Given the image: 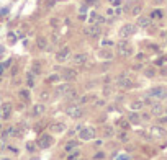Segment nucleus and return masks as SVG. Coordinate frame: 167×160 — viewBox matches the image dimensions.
Wrapping results in <instances>:
<instances>
[{"instance_id": "obj_15", "label": "nucleus", "mask_w": 167, "mask_h": 160, "mask_svg": "<svg viewBox=\"0 0 167 160\" xmlns=\"http://www.w3.org/2000/svg\"><path fill=\"white\" fill-rule=\"evenodd\" d=\"M147 95H151L152 98H156V100H165L167 98V90L162 85H156V87H151L149 90H147Z\"/></svg>"}, {"instance_id": "obj_16", "label": "nucleus", "mask_w": 167, "mask_h": 160, "mask_svg": "<svg viewBox=\"0 0 167 160\" xmlns=\"http://www.w3.org/2000/svg\"><path fill=\"white\" fill-rule=\"evenodd\" d=\"M38 101H43V103H51L52 101V88L49 85L43 87L38 90Z\"/></svg>"}, {"instance_id": "obj_31", "label": "nucleus", "mask_w": 167, "mask_h": 160, "mask_svg": "<svg viewBox=\"0 0 167 160\" xmlns=\"http://www.w3.org/2000/svg\"><path fill=\"white\" fill-rule=\"evenodd\" d=\"M108 101L110 100H107V98H103V96H97V100L92 103V108L93 110H105V106L108 105Z\"/></svg>"}, {"instance_id": "obj_47", "label": "nucleus", "mask_w": 167, "mask_h": 160, "mask_svg": "<svg viewBox=\"0 0 167 160\" xmlns=\"http://www.w3.org/2000/svg\"><path fill=\"white\" fill-rule=\"evenodd\" d=\"M12 64H13V57L7 59V60H5V62H3L2 65H3V67H5V69H10V67H12Z\"/></svg>"}, {"instance_id": "obj_19", "label": "nucleus", "mask_w": 167, "mask_h": 160, "mask_svg": "<svg viewBox=\"0 0 167 160\" xmlns=\"http://www.w3.org/2000/svg\"><path fill=\"white\" fill-rule=\"evenodd\" d=\"M149 113H151V116H154V118L162 116V115H164V105H162L159 100H156V101L149 106Z\"/></svg>"}, {"instance_id": "obj_44", "label": "nucleus", "mask_w": 167, "mask_h": 160, "mask_svg": "<svg viewBox=\"0 0 167 160\" xmlns=\"http://www.w3.org/2000/svg\"><path fill=\"white\" fill-rule=\"evenodd\" d=\"M20 83H21V78H20V75H17V77H12V85H15V87H20Z\"/></svg>"}, {"instance_id": "obj_54", "label": "nucleus", "mask_w": 167, "mask_h": 160, "mask_svg": "<svg viewBox=\"0 0 167 160\" xmlns=\"http://www.w3.org/2000/svg\"><path fill=\"white\" fill-rule=\"evenodd\" d=\"M164 115H167V103L164 105Z\"/></svg>"}, {"instance_id": "obj_12", "label": "nucleus", "mask_w": 167, "mask_h": 160, "mask_svg": "<svg viewBox=\"0 0 167 160\" xmlns=\"http://www.w3.org/2000/svg\"><path fill=\"white\" fill-rule=\"evenodd\" d=\"M136 31H138L136 23H125V25L118 30V36H120L121 39H128V38H131L133 35H136Z\"/></svg>"}, {"instance_id": "obj_9", "label": "nucleus", "mask_w": 167, "mask_h": 160, "mask_svg": "<svg viewBox=\"0 0 167 160\" xmlns=\"http://www.w3.org/2000/svg\"><path fill=\"white\" fill-rule=\"evenodd\" d=\"M70 56H72V49H70V46H63L61 49H58L54 53V60L63 65V64H66L70 59Z\"/></svg>"}, {"instance_id": "obj_14", "label": "nucleus", "mask_w": 167, "mask_h": 160, "mask_svg": "<svg viewBox=\"0 0 167 160\" xmlns=\"http://www.w3.org/2000/svg\"><path fill=\"white\" fill-rule=\"evenodd\" d=\"M17 98L20 101L26 103L28 106L33 105V103H31L33 101V95H31V90L28 87H20V88H18V90H17Z\"/></svg>"}, {"instance_id": "obj_38", "label": "nucleus", "mask_w": 167, "mask_h": 160, "mask_svg": "<svg viewBox=\"0 0 167 160\" xmlns=\"http://www.w3.org/2000/svg\"><path fill=\"white\" fill-rule=\"evenodd\" d=\"M142 75H144L146 78H152V77H156L157 75V70L154 67H144L142 69Z\"/></svg>"}, {"instance_id": "obj_49", "label": "nucleus", "mask_w": 167, "mask_h": 160, "mask_svg": "<svg viewBox=\"0 0 167 160\" xmlns=\"http://www.w3.org/2000/svg\"><path fill=\"white\" fill-rule=\"evenodd\" d=\"M85 3L90 7V5H98V0H85Z\"/></svg>"}, {"instance_id": "obj_53", "label": "nucleus", "mask_w": 167, "mask_h": 160, "mask_svg": "<svg viewBox=\"0 0 167 160\" xmlns=\"http://www.w3.org/2000/svg\"><path fill=\"white\" fill-rule=\"evenodd\" d=\"M3 70H5V67H3L2 64H0V77H2V75H3Z\"/></svg>"}, {"instance_id": "obj_20", "label": "nucleus", "mask_w": 167, "mask_h": 160, "mask_svg": "<svg viewBox=\"0 0 167 160\" xmlns=\"http://www.w3.org/2000/svg\"><path fill=\"white\" fill-rule=\"evenodd\" d=\"M113 95H115V85H113V83L102 85V88H100V96L107 98V100H112Z\"/></svg>"}, {"instance_id": "obj_35", "label": "nucleus", "mask_w": 167, "mask_h": 160, "mask_svg": "<svg viewBox=\"0 0 167 160\" xmlns=\"http://www.w3.org/2000/svg\"><path fill=\"white\" fill-rule=\"evenodd\" d=\"M98 57H102L103 60H112L113 57H115V54H113V51L112 49H100L98 51Z\"/></svg>"}, {"instance_id": "obj_50", "label": "nucleus", "mask_w": 167, "mask_h": 160, "mask_svg": "<svg viewBox=\"0 0 167 160\" xmlns=\"http://www.w3.org/2000/svg\"><path fill=\"white\" fill-rule=\"evenodd\" d=\"M3 54H5V48H3V46H0V59L3 57Z\"/></svg>"}, {"instance_id": "obj_30", "label": "nucleus", "mask_w": 167, "mask_h": 160, "mask_svg": "<svg viewBox=\"0 0 167 160\" xmlns=\"http://www.w3.org/2000/svg\"><path fill=\"white\" fill-rule=\"evenodd\" d=\"M5 113H15L12 100H3L0 103V115H5Z\"/></svg>"}, {"instance_id": "obj_3", "label": "nucleus", "mask_w": 167, "mask_h": 160, "mask_svg": "<svg viewBox=\"0 0 167 160\" xmlns=\"http://www.w3.org/2000/svg\"><path fill=\"white\" fill-rule=\"evenodd\" d=\"M2 133L5 136H8L10 140H23L25 139V131H23L17 123H7Z\"/></svg>"}, {"instance_id": "obj_51", "label": "nucleus", "mask_w": 167, "mask_h": 160, "mask_svg": "<svg viewBox=\"0 0 167 160\" xmlns=\"http://www.w3.org/2000/svg\"><path fill=\"white\" fill-rule=\"evenodd\" d=\"M0 160H13L10 155H3V157H0Z\"/></svg>"}, {"instance_id": "obj_39", "label": "nucleus", "mask_w": 167, "mask_h": 160, "mask_svg": "<svg viewBox=\"0 0 167 160\" xmlns=\"http://www.w3.org/2000/svg\"><path fill=\"white\" fill-rule=\"evenodd\" d=\"M110 67H112V60H102V62L98 64V74L107 72Z\"/></svg>"}, {"instance_id": "obj_4", "label": "nucleus", "mask_w": 167, "mask_h": 160, "mask_svg": "<svg viewBox=\"0 0 167 160\" xmlns=\"http://www.w3.org/2000/svg\"><path fill=\"white\" fill-rule=\"evenodd\" d=\"M77 137L82 140V142H90L95 137H98V126H84L82 129L77 133Z\"/></svg>"}, {"instance_id": "obj_37", "label": "nucleus", "mask_w": 167, "mask_h": 160, "mask_svg": "<svg viewBox=\"0 0 167 160\" xmlns=\"http://www.w3.org/2000/svg\"><path fill=\"white\" fill-rule=\"evenodd\" d=\"M105 145V139L103 137H95L93 140H90V147H92L93 150L95 149H102Z\"/></svg>"}, {"instance_id": "obj_17", "label": "nucleus", "mask_w": 167, "mask_h": 160, "mask_svg": "<svg viewBox=\"0 0 167 160\" xmlns=\"http://www.w3.org/2000/svg\"><path fill=\"white\" fill-rule=\"evenodd\" d=\"M115 140L120 145H125L128 142H131V134L130 131H123V129H116V134H115Z\"/></svg>"}, {"instance_id": "obj_8", "label": "nucleus", "mask_w": 167, "mask_h": 160, "mask_svg": "<svg viewBox=\"0 0 167 160\" xmlns=\"http://www.w3.org/2000/svg\"><path fill=\"white\" fill-rule=\"evenodd\" d=\"M115 134H116V126L115 124L105 123L102 126H98V136H100V137H103L105 140L115 139Z\"/></svg>"}, {"instance_id": "obj_5", "label": "nucleus", "mask_w": 167, "mask_h": 160, "mask_svg": "<svg viewBox=\"0 0 167 160\" xmlns=\"http://www.w3.org/2000/svg\"><path fill=\"white\" fill-rule=\"evenodd\" d=\"M47 113V103H43V101H36L33 103L28 115H30V119H40V118H44Z\"/></svg>"}, {"instance_id": "obj_11", "label": "nucleus", "mask_w": 167, "mask_h": 160, "mask_svg": "<svg viewBox=\"0 0 167 160\" xmlns=\"http://www.w3.org/2000/svg\"><path fill=\"white\" fill-rule=\"evenodd\" d=\"M97 96H98V93H95V92H82L80 93V96L75 100V105H79V106L92 105V103L97 100Z\"/></svg>"}, {"instance_id": "obj_21", "label": "nucleus", "mask_w": 167, "mask_h": 160, "mask_svg": "<svg viewBox=\"0 0 167 160\" xmlns=\"http://www.w3.org/2000/svg\"><path fill=\"white\" fill-rule=\"evenodd\" d=\"M100 85H102V82H100L98 78H89L84 82L82 88H84V92H93L95 88H98Z\"/></svg>"}, {"instance_id": "obj_24", "label": "nucleus", "mask_w": 167, "mask_h": 160, "mask_svg": "<svg viewBox=\"0 0 167 160\" xmlns=\"http://www.w3.org/2000/svg\"><path fill=\"white\" fill-rule=\"evenodd\" d=\"M59 82H63V78H61V74L59 72H51L47 77L44 78V85H56V83H59Z\"/></svg>"}, {"instance_id": "obj_43", "label": "nucleus", "mask_w": 167, "mask_h": 160, "mask_svg": "<svg viewBox=\"0 0 167 160\" xmlns=\"http://www.w3.org/2000/svg\"><path fill=\"white\" fill-rule=\"evenodd\" d=\"M17 43V35L15 33H8V44H15Z\"/></svg>"}, {"instance_id": "obj_29", "label": "nucleus", "mask_w": 167, "mask_h": 160, "mask_svg": "<svg viewBox=\"0 0 167 160\" xmlns=\"http://www.w3.org/2000/svg\"><path fill=\"white\" fill-rule=\"evenodd\" d=\"M90 160H108V152L102 149H95V152L90 155Z\"/></svg>"}, {"instance_id": "obj_26", "label": "nucleus", "mask_w": 167, "mask_h": 160, "mask_svg": "<svg viewBox=\"0 0 167 160\" xmlns=\"http://www.w3.org/2000/svg\"><path fill=\"white\" fill-rule=\"evenodd\" d=\"M167 136V131L162 128L161 124H157V126H152L151 128V137H157V139H162V137H165Z\"/></svg>"}, {"instance_id": "obj_32", "label": "nucleus", "mask_w": 167, "mask_h": 160, "mask_svg": "<svg viewBox=\"0 0 167 160\" xmlns=\"http://www.w3.org/2000/svg\"><path fill=\"white\" fill-rule=\"evenodd\" d=\"M25 152H26L28 155H33V154H38V152H40L35 140H26V142H25Z\"/></svg>"}, {"instance_id": "obj_2", "label": "nucleus", "mask_w": 167, "mask_h": 160, "mask_svg": "<svg viewBox=\"0 0 167 160\" xmlns=\"http://www.w3.org/2000/svg\"><path fill=\"white\" fill-rule=\"evenodd\" d=\"M35 142L38 145V150H47V149H51L52 145L56 144V136L52 133H49V131H44V133L38 134Z\"/></svg>"}, {"instance_id": "obj_45", "label": "nucleus", "mask_w": 167, "mask_h": 160, "mask_svg": "<svg viewBox=\"0 0 167 160\" xmlns=\"http://www.w3.org/2000/svg\"><path fill=\"white\" fill-rule=\"evenodd\" d=\"M105 16H115V8H112V7H108L107 10H105Z\"/></svg>"}, {"instance_id": "obj_7", "label": "nucleus", "mask_w": 167, "mask_h": 160, "mask_svg": "<svg viewBox=\"0 0 167 160\" xmlns=\"http://www.w3.org/2000/svg\"><path fill=\"white\" fill-rule=\"evenodd\" d=\"M67 123L63 119H54V121H49V124H47V131L52 133L54 136H64V133L67 131Z\"/></svg>"}, {"instance_id": "obj_36", "label": "nucleus", "mask_w": 167, "mask_h": 160, "mask_svg": "<svg viewBox=\"0 0 167 160\" xmlns=\"http://www.w3.org/2000/svg\"><path fill=\"white\" fill-rule=\"evenodd\" d=\"M108 118H110V115H108L107 111H103V110H102L100 116L95 118V126H102V124H105V123L108 121Z\"/></svg>"}, {"instance_id": "obj_22", "label": "nucleus", "mask_w": 167, "mask_h": 160, "mask_svg": "<svg viewBox=\"0 0 167 160\" xmlns=\"http://www.w3.org/2000/svg\"><path fill=\"white\" fill-rule=\"evenodd\" d=\"M125 116L128 118V121L131 123V126H139V124H142V119H141L139 111H128Z\"/></svg>"}, {"instance_id": "obj_42", "label": "nucleus", "mask_w": 167, "mask_h": 160, "mask_svg": "<svg viewBox=\"0 0 167 160\" xmlns=\"http://www.w3.org/2000/svg\"><path fill=\"white\" fill-rule=\"evenodd\" d=\"M139 115H141V119H142V123H144V121H151V113H144V111H139Z\"/></svg>"}, {"instance_id": "obj_55", "label": "nucleus", "mask_w": 167, "mask_h": 160, "mask_svg": "<svg viewBox=\"0 0 167 160\" xmlns=\"http://www.w3.org/2000/svg\"><path fill=\"white\" fill-rule=\"evenodd\" d=\"M3 101V96H2V93H0V103H2Z\"/></svg>"}, {"instance_id": "obj_1", "label": "nucleus", "mask_w": 167, "mask_h": 160, "mask_svg": "<svg viewBox=\"0 0 167 160\" xmlns=\"http://www.w3.org/2000/svg\"><path fill=\"white\" fill-rule=\"evenodd\" d=\"M61 110H63V113L66 115V118H69V119H72V121H80L87 116V108L79 106V105H75V103H63V105H61Z\"/></svg>"}, {"instance_id": "obj_10", "label": "nucleus", "mask_w": 167, "mask_h": 160, "mask_svg": "<svg viewBox=\"0 0 167 160\" xmlns=\"http://www.w3.org/2000/svg\"><path fill=\"white\" fill-rule=\"evenodd\" d=\"M84 142L80 140L77 136L75 137H69V139H64V142L61 144V150H63L64 154H67L70 152V150H74V149H79V147H82Z\"/></svg>"}, {"instance_id": "obj_41", "label": "nucleus", "mask_w": 167, "mask_h": 160, "mask_svg": "<svg viewBox=\"0 0 167 160\" xmlns=\"http://www.w3.org/2000/svg\"><path fill=\"white\" fill-rule=\"evenodd\" d=\"M151 23V20L147 16H139L138 18V28H146Z\"/></svg>"}, {"instance_id": "obj_13", "label": "nucleus", "mask_w": 167, "mask_h": 160, "mask_svg": "<svg viewBox=\"0 0 167 160\" xmlns=\"http://www.w3.org/2000/svg\"><path fill=\"white\" fill-rule=\"evenodd\" d=\"M89 60H90L89 53H77V54L70 56V64H72L74 67H84Z\"/></svg>"}, {"instance_id": "obj_18", "label": "nucleus", "mask_w": 167, "mask_h": 160, "mask_svg": "<svg viewBox=\"0 0 167 160\" xmlns=\"http://www.w3.org/2000/svg\"><path fill=\"white\" fill-rule=\"evenodd\" d=\"M47 124H49V121H44L43 118H40V119H35V123H31V129L35 133L41 134L44 131H47Z\"/></svg>"}, {"instance_id": "obj_40", "label": "nucleus", "mask_w": 167, "mask_h": 160, "mask_svg": "<svg viewBox=\"0 0 167 160\" xmlns=\"http://www.w3.org/2000/svg\"><path fill=\"white\" fill-rule=\"evenodd\" d=\"M36 44H38V48H40V51H46V48H47L46 38L44 36H38L36 38Z\"/></svg>"}, {"instance_id": "obj_48", "label": "nucleus", "mask_w": 167, "mask_h": 160, "mask_svg": "<svg viewBox=\"0 0 167 160\" xmlns=\"http://www.w3.org/2000/svg\"><path fill=\"white\" fill-rule=\"evenodd\" d=\"M49 25H51L52 28H58V26H59V20H58V18H51V20H49Z\"/></svg>"}, {"instance_id": "obj_25", "label": "nucleus", "mask_w": 167, "mask_h": 160, "mask_svg": "<svg viewBox=\"0 0 167 160\" xmlns=\"http://www.w3.org/2000/svg\"><path fill=\"white\" fill-rule=\"evenodd\" d=\"M36 75L31 72V70H28V72L25 74V85L30 88V90H35L36 88Z\"/></svg>"}, {"instance_id": "obj_46", "label": "nucleus", "mask_w": 167, "mask_h": 160, "mask_svg": "<svg viewBox=\"0 0 167 160\" xmlns=\"http://www.w3.org/2000/svg\"><path fill=\"white\" fill-rule=\"evenodd\" d=\"M157 123L159 124H167V115H162V116L157 118Z\"/></svg>"}, {"instance_id": "obj_6", "label": "nucleus", "mask_w": 167, "mask_h": 160, "mask_svg": "<svg viewBox=\"0 0 167 160\" xmlns=\"http://www.w3.org/2000/svg\"><path fill=\"white\" fill-rule=\"evenodd\" d=\"M59 74H61V78H63V82L75 83V82L79 80V70H77V67H74V65H70V67H63Z\"/></svg>"}, {"instance_id": "obj_34", "label": "nucleus", "mask_w": 167, "mask_h": 160, "mask_svg": "<svg viewBox=\"0 0 167 160\" xmlns=\"http://www.w3.org/2000/svg\"><path fill=\"white\" fill-rule=\"evenodd\" d=\"M80 155H84L82 154V149H74V150H70V152H67L66 154V157H64V160H77Z\"/></svg>"}, {"instance_id": "obj_33", "label": "nucleus", "mask_w": 167, "mask_h": 160, "mask_svg": "<svg viewBox=\"0 0 167 160\" xmlns=\"http://www.w3.org/2000/svg\"><path fill=\"white\" fill-rule=\"evenodd\" d=\"M128 108H130V111H141L144 108V103L142 100H133L128 103Z\"/></svg>"}, {"instance_id": "obj_52", "label": "nucleus", "mask_w": 167, "mask_h": 160, "mask_svg": "<svg viewBox=\"0 0 167 160\" xmlns=\"http://www.w3.org/2000/svg\"><path fill=\"white\" fill-rule=\"evenodd\" d=\"M77 160H90V157H87V155H80Z\"/></svg>"}, {"instance_id": "obj_27", "label": "nucleus", "mask_w": 167, "mask_h": 160, "mask_svg": "<svg viewBox=\"0 0 167 160\" xmlns=\"http://www.w3.org/2000/svg\"><path fill=\"white\" fill-rule=\"evenodd\" d=\"M3 152H8L10 155H13V157H20V155H21V149L18 147V145L13 144V140H10V142L7 144V147H5Z\"/></svg>"}, {"instance_id": "obj_23", "label": "nucleus", "mask_w": 167, "mask_h": 160, "mask_svg": "<svg viewBox=\"0 0 167 160\" xmlns=\"http://www.w3.org/2000/svg\"><path fill=\"white\" fill-rule=\"evenodd\" d=\"M115 126H116V129H123V131H131V128H133L126 116H120V118H118V119L115 121Z\"/></svg>"}, {"instance_id": "obj_28", "label": "nucleus", "mask_w": 167, "mask_h": 160, "mask_svg": "<svg viewBox=\"0 0 167 160\" xmlns=\"http://www.w3.org/2000/svg\"><path fill=\"white\" fill-rule=\"evenodd\" d=\"M43 62L44 60H38V59H35L31 62V67H30V70L33 74L36 75V77H40V75H43Z\"/></svg>"}]
</instances>
